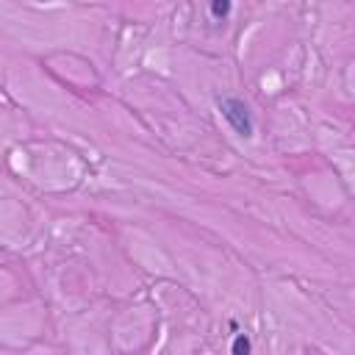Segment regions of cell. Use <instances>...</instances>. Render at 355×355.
I'll list each match as a JSON object with an SVG mask.
<instances>
[{
	"mask_svg": "<svg viewBox=\"0 0 355 355\" xmlns=\"http://www.w3.org/2000/svg\"><path fill=\"white\" fill-rule=\"evenodd\" d=\"M211 14H214V17H227V14H230V3H227V0L211 3Z\"/></svg>",
	"mask_w": 355,
	"mask_h": 355,
	"instance_id": "3957f363",
	"label": "cell"
},
{
	"mask_svg": "<svg viewBox=\"0 0 355 355\" xmlns=\"http://www.w3.org/2000/svg\"><path fill=\"white\" fill-rule=\"evenodd\" d=\"M230 352H233V355H250V352H252L250 336H247V333H239V336L233 338V347H230Z\"/></svg>",
	"mask_w": 355,
	"mask_h": 355,
	"instance_id": "7a4b0ae2",
	"label": "cell"
},
{
	"mask_svg": "<svg viewBox=\"0 0 355 355\" xmlns=\"http://www.w3.org/2000/svg\"><path fill=\"white\" fill-rule=\"evenodd\" d=\"M219 114L227 119V125L241 136V139H250L252 136V114H250V108H247V103L244 100H239V97H222L219 100Z\"/></svg>",
	"mask_w": 355,
	"mask_h": 355,
	"instance_id": "6da1fadb",
	"label": "cell"
}]
</instances>
